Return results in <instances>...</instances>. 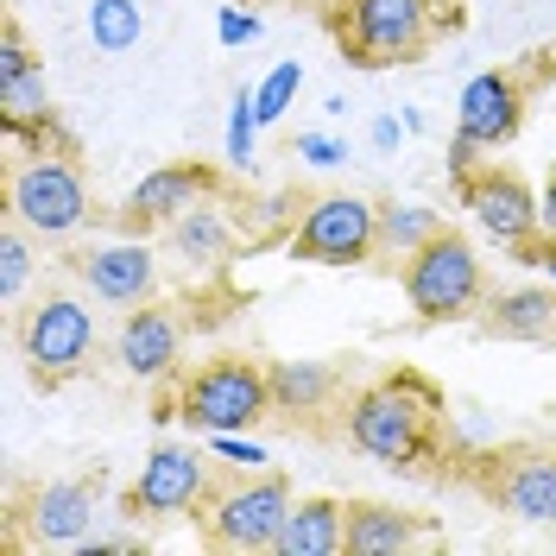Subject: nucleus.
<instances>
[{"label": "nucleus", "instance_id": "nucleus-1", "mask_svg": "<svg viewBox=\"0 0 556 556\" xmlns=\"http://www.w3.org/2000/svg\"><path fill=\"white\" fill-rule=\"evenodd\" d=\"M437 417H443L437 386L417 374H386L348 399V443L380 468H417L437 450Z\"/></svg>", "mask_w": 556, "mask_h": 556}, {"label": "nucleus", "instance_id": "nucleus-2", "mask_svg": "<svg viewBox=\"0 0 556 556\" xmlns=\"http://www.w3.org/2000/svg\"><path fill=\"white\" fill-rule=\"evenodd\" d=\"M172 412L190 430H203V437H215V430H253L260 417L273 412V380L247 354H215L197 374H184Z\"/></svg>", "mask_w": 556, "mask_h": 556}, {"label": "nucleus", "instance_id": "nucleus-3", "mask_svg": "<svg viewBox=\"0 0 556 556\" xmlns=\"http://www.w3.org/2000/svg\"><path fill=\"white\" fill-rule=\"evenodd\" d=\"M405 298H412L417 323H462L486 298L481 253L462 241L455 228H443L437 241H424L405 260Z\"/></svg>", "mask_w": 556, "mask_h": 556}, {"label": "nucleus", "instance_id": "nucleus-4", "mask_svg": "<svg viewBox=\"0 0 556 556\" xmlns=\"http://www.w3.org/2000/svg\"><path fill=\"white\" fill-rule=\"evenodd\" d=\"M7 215L20 228H33L38 241H64L89 222V184L70 159L38 152L26 165H13V177H7Z\"/></svg>", "mask_w": 556, "mask_h": 556}, {"label": "nucleus", "instance_id": "nucleus-5", "mask_svg": "<svg viewBox=\"0 0 556 556\" xmlns=\"http://www.w3.org/2000/svg\"><path fill=\"white\" fill-rule=\"evenodd\" d=\"M291 260L304 266H367L380 253V203L367 197H348V190H329L316 197L298 228H291Z\"/></svg>", "mask_w": 556, "mask_h": 556}, {"label": "nucleus", "instance_id": "nucleus-6", "mask_svg": "<svg viewBox=\"0 0 556 556\" xmlns=\"http://www.w3.org/2000/svg\"><path fill=\"white\" fill-rule=\"evenodd\" d=\"M285 513H291V486L285 475H266L253 468L247 481H228L208 493V544L215 551H273L278 531H285Z\"/></svg>", "mask_w": 556, "mask_h": 556}, {"label": "nucleus", "instance_id": "nucleus-7", "mask_svg": "<svg viewBox=\"0 0 556 556\" xmlns=\"http://www.w3.org/2000/svg\"><path fill=\"white\" fill-rule=\"evenodd\" d=\"M430 45V0H342V51L354 64H412Z\"/></svg>", "mask_w": 556, "mask_h": 556}, {"label": "nucleus", "instance_id": "nucleus-8", "mask_svg": "<svg viewBox=\"0 0 556 556\" xmlns=\"http://www.w3.org/2000/svg\"><path fill=\"white\" fill-rule=\"evenodd\" d=\"M20 354H26V367H33L38 386L70 380V374H83L89 354H96V316L83 311L76 298L51 291V298H38L33 311H26V323H20Z\"/></svg>", "mask_w": 556, "mask_h": 556}, {"label": "nucleus", "instance_id": "nucleus-9", "mask_svg": "<svg viewBox=\"0 0 556 556\" xmlns=\"http://www.w3.org/2000/svg\"><path fill=\"white\" fill-rule=\"evenodd\" d=\"M208 462L203 450H184V443H159V450L139 462L134 486H127V513L134 519H184L208 506Z\"/></svg>", "mask_w": 556, "mask_h": 556}, {"label": "nucleus", "instance_id": "nucleus-10", "mask_svg": "<svg viewBox=\"0 0 556 556\" xmlns=\"http://www.w3.org/2000/svg\"><path fill=\"white\" fill-rule=\"evenodd\" d=\"M462 208L475 215V228H481L493 247H531L538 241V190L525 184L519 172H475L462 177Z\"/></svg>", "mask_w": 556, "mask_h": 556}, {"label": "nucleus", "instance_id": "nucleus-11", "mask_svg": "<svg viewBox=\"0 0 556 556\" xmlns=\"http://www.w3.org/2000/svg\"><path fill=\"white\" fill-rule=\"evenodd\" d=\"M519 121H525V83L513 70H481V76L462 83V96H455V134H468L481 152L513 146Z\"/></svg>", "mask_w": 556, "mask_h": 556}, {"label": "nucleus", "instance_id": "nucleus-12", "mask_svg": "<svg viewBox=\"0 0 556 556\" xmlns=\"http://www.w3.org/2000/svg\"><path fill=\"white\" fill-rule=\"evenodd\" d=\"M76 278H83L102 304L134 311V304H152V298H159V253L146 241H102L76 260Z\"/></svg>", "mask_w": 556, "mask_h": 556}, {"label": "nucleus", "instance_id": "nucleus-13", "mask_svg": "<svg viewBox=\"0 0 556 556\" xmlns=\"http://www.w3.org/2000/svg\"><path fill=\"white\" fill-rule=\"evenodd\" d=\"M96 525V481H45L20 513V531L38 551H76Z\"/></svg>", "mask_w": 556, "mask_h": 556}, {"label": "nucleus", "instance_id": "nucleus-14", "mask_svg": "<svg viewBox=\"0 0 556 556\" xmlns=\"http://www.w3.org/2000/svg\"><path fill=\"white\" fill-rule=\"evenodd\" d=\"M177 354H184V323L159 304H134L127 323L114 329V361L134 380H165L177 367Z\"/></svg>", "mask_w": 556, "mask_h": 556}, {"label": "nucleus", "instance_id": "nucleus-15", "mask_svg": "<svg viewBox=\"0 0 556 556\" xmlns=\"http://www.w3.org/2000/svg\"><path fill=\"white\" fill-rule=\"evenodd\" d=\"M165 253H172L184 273H215V266L235 253V222H228V208L203 197L197 208H184L177 222H165Z\"/></svg>", "mask_w": 556, "mask_h": 556}, {"label": "nucleus", "instance_id": "nucleus-16", "mask_svg": "<svg viewBox=\"0 0 556 556\" xmlns=\"http://www.w3.org/2000/svg\"><path fill=\"white\" fill-rule=\"evenodd\" d=\"M493 500L525 525H556V455L525 450L493 475Z\"/></svg>", "mask_w": 556, "mask_h": 556}, {"label": "nucleus", "instance_id": "nucleus-17", "mask_svg": "<svg viewBox=\"0 0 556 556\" xmlns=\"http://www.w3.org/2000/svg\"><path fill=\"white\" fill-rule=\"evenodd\" d=\"M215 190V172H203V165H159V172H146L127 190V215L134 222H177L184 208H197Z\"/></svg>", "mask_w": 556, "mask_h": 556}, {"label": "nucleus", "instance_id": "nucleus-18", "mask_svg": "<svg viewBox=\"0 0 556 556\" xmlns=\"http://www.w3.org/2000/svg\"><path fill=\"white\" fill-rule=\"evenodd\" d=\"M342 538H348V506H336V500H291L273 556H336Z\"/></svg>", "mask_w": 556, "mask_h": 556}, {"label": "nucleus", "instance_id": "nucleus-19", "mask_svg": "<svg viewBox=\"0 0 556 556\" xmlns=\"http://www.w3.org/2000/svg\"><path fill=\"white\" fill-rule=\"evenodd\" d=\"M417 538V519L412 513H399V506H386V500H361V506H348V538L342 551L348 556H399L412 551Z\"/></svg>", "mask_w": 556, "mask_h": 556}, {"label": "nucleus", "instance_id": "nucleus-20", "mask_svg": "<svg viewBox=\"0 0 556 556\" xmlns=\"http://www.w3.org/2000/svg\"><path fill=\"white\" fill-rule=\"evenodd\" d=\"M486 329L500 342H538L556 329V291L544 285H519V291H493L486 298Z\"/></svg>", "mask_w": 556, "mask_h": 556}, {"label": "nucleus", "instance_id": "nucleus-21", "mask_svg": "<svg viewBox=\"0 0 556 556\" xmlns=\"http://www.w3.org/2000/svg\"><path fill=\"white\" fill-rule=\"evenodd\" d=\"M266 380H273V412L285 417H311L336 399V367L329 361H273Z\"/></svg>", "mask_w": 556, "mask_h": 556}, {"label": "nucleus", "instance_id": "nucleus-22", "mask_svg": "<svg viewBox=\"0 0 556 556\" xmlns=\"http://www.w3.org/2000/svg\"><path fill=\"white\" fill-rule=\"evenodd\" d=\"M0 127H7V139L45 134V127H51V89H45V70H26V76H7V83H0Z\"/></svg>", "mask_w": 556, "mask_h": 556}, {"label": "nucleus", "instance_id": "nucleus-23", "mask_svg": "<svg viewBox=\"0 0 556 556\" xmlns=\"http://www.w3.org/2000/svg\"><path fill=\"white\" fill-rule=\"evenodd\" d=\"M443 235V215L424 203H380V253L386 260H412L424 241Z\"/></svg>", "mask_w": 556, "mask_h": 556}, {"label": "nucleus", "instance_id": "nucleus-24", "mask_svg": "<svg viewBox=\"0 0 556 556\" xmlns=\"http://www.w3.org/2000/svg\"><path fill=\"white\" fill-rule=\"evenodd\" d=\"M83 26H89V45L96 51L121 58V51H134L139 38H146V13H139V0H89Z\"/></svg>", "mask_w": 556, "mask_h": 556}, {"label": "nucleus", "instance_id": "nucleus-25", "mask_svg": "<svg viewBox=\"0 0 556 556\" xmlns=\"http://www.w3.org/2000/svg\"><path fill=\"white\" fill-rule=\"evenodd\" d=\"M260 96L253 89H235V102H228V165L235 172H253V139H260Z\"/></svg>", "mask_w": 556, "mask_h": 556}, {"label": "nucleus", "instance_id": "nucleus-26", "mask_svg": "<svg viewBox=\"0 0 556 556\" xmlns=\"http://www.w3.org/2000/svg\"><path fill=\"white\" fill-rule=\"evenodd\" d=\"M33 228H7L0 235V304H20V291H26V278H33V241H26Z\"/></svg>", "mask_w": 556, "mask_h": 556}, {"label": "nucleus", "instance_id": "nucleus-27", "mask_svg": "<svg viewBox=\"0 0 556 556\" xmlns=\"http://www.w3.org/2000/svg\"><path fill=\"white\" fill-rule=\"evenodd\" d=\"M298 89H304V64H298V58H285L278 70H266V83L253 89V96H260V121H266V127L285 121L291 102H298Z\"/></svg>", "mask_w": 556, "mask_h": 556}, {"label": "nucleus", "instance_id": "nucleus-28", "mask_svg": "<svg viewBox=\"0 0 556 556\" xmlns=\"http://www.w3.org/2000/svg\"><path fill=\"white\" fill-rule=\"evenodd\" d=\"M208 455H222L228 468H266V462H273L266 443H253L247 430H215V437H208Z\"/></svg>", "mask_w": 556, "mask_h": 556}, {"label": "nucleus", "instance_id": "nucleus-29", "mask_svg": "<svg viewBox=\"0 0 556 556\" xmlns=\"http://www.w3.org/2000/svg\"><path fill=\"white\" fill-rule=\"evenodd\" d=\"M260 33H266V20H260V13H241V7H222V13H215V38H222L228 51L253 45Z\"/></svg>", "mask_w": 556, "mask_h": 556}, {"label": "nucleus", "instance_id": "nucleus-30", "mask_svg": "<svg viewBox=\"0 0 556 556\" xmlns=\"http://www.w3.org/2000/svg\"><path fill=\"white\" fill-rule=\"evenodd\" d=\"M298 159L311 172H336V165H348V146L336 134H298Z\"/></svg>", "mask_w": 556, "mask_h": 556}, {"label": "nucleus", "instance_id": "nucleus-31", "mask_svg": "<svg viewBox=\"0 0 556 556\" xmlns=\"http://www.w3.org/2000/svg\"><path fill=\"white\" fill-rule=\"evenodd\" d=\"M26 70H38V58H33V45H26V33L7 20V26H0V83H7V76H26Z\"/></svg>", "mask_w": 556, "mask_h": 556}, {"label": "nucleus", "instance_id": "nucleus-32", "mask_svg": "<svg viewBox=\"0 0 556 556\" xmlns=\"http://www.w3.org/2000/svg\"><path fill=\"white\" fill-rule=\"evenodd\" d=\"M475 152H481V146H475L468 134L450 139V172H455V184H462V177H475Z\"/></svg>", "mask_w": 556, "mask_h": 556}, {"label": "nucleus", "instance_id": "nucleus-33", "mask_svg": "<svg viewBox=\"0 0 556 556\" xmlns=\"http://www.w3.org/2000/svg\"><path fill=\"white\" fill-rule=\"evenodd\" d=\"M538 235L556 247V172H551V184L538 190Z\"/></svg>", "mask_w": 556, "mask_h": 556}, {"label": "nucleus", "instance_id": "nucleus-34", "mask_svg": "<svg viewBox=\"0 0 556 556\" xmlns=\"http://www.w3.org/2000/svg\"><path fill=\"white\" fill-rule=\"evenodd\" d=\"M399 139H405V121H399V114H380V121H374V146H380V152H392Z\"/></svg>", "mask_w": 556, "mask_h": 556}, {"label": "nucleus", "instance_id": "nucleus-35", "mask_svg": "<svg viewBox=\"0 0 556 556\" xmlns=\"http://www.w3.org/2000/svg\"><path fill=\"white\" fill-rule=\"evenodd\" d=\"M544 266H551V285H556V253H544Z\"/></svg>", "mask_w": 556, "mask_h": 556}]
</instances>
